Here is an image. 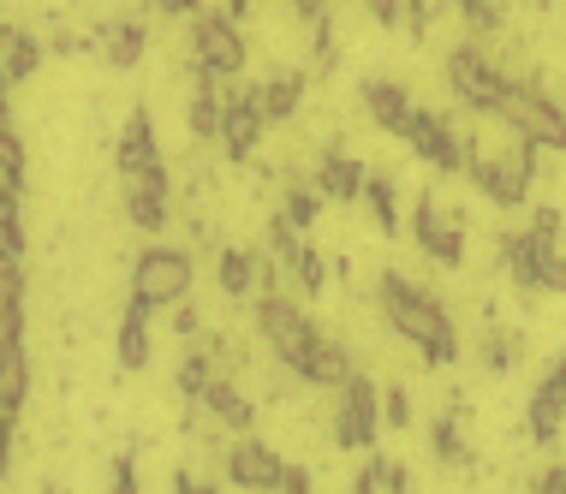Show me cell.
<instances>
[{"mask_svg": "<svg viewBox=\"0 0 566 494\" xmlns=\"http://www.w3.org/2000/svg\"><path fill=\"white\" fill-rule=\"evenodd\" d=\"M221 376V364H216V351H186V358H179V376H174V388H179V399H203L209 393V381Z\"/></svg>", "mask_w": 566, "mask_h": 494, "instance_id": "obj_28", "label": "cell"}, {"mask_svg": "<svg viewBox=\"0 0 566 494\" xmlns=\"http://www.w3.org/2000/svg\"><path fill=\"white\" fill-rule=\"evenodd\" d=\"M495 119H501L513 137H531V144L560 149V156H566V107H560L555 96H543V84L513 78V90H507V102H501Z\"/></svg>", "mask_w": 566, "mask_h": 494, "instance_id": "obj_4", "label": "cell"}, {"mask_svg": "<svg viewBox=\"0 0 566 494\" xmlns=\"http://www.w3.org/2000/svg\"><path fill=\"white\" fill-rule=\"evenodd\" d=\"M251 49H244V30L233 12H197L191 19V72L209 78H239Z\"/></svg>", "mask_w": 566, "mask_h": 494, "instance_id": "obj_6", "label": "cell"}, {"mask_svg": "<svg viewBox=\"0 0 566 494\" xmlns=\"http://www.w3.org/2000/svg\"><path fill=\"white\" fill-rule=\"evenodd\" d=\"M114 167H119V179H132V174H156V167H167V161H161V149H156V126H149L144 107H137V114L126 119V132H119Z\"/></svg>", "mask_w": 566, "mask_h": 494, "instance_id": "obj_16", "label": "cell"}, {"mask_svg": "<svg viewBox=\"0 0 566 494\" xmlns=\"http://www.w3.org/2000/svg\"><path fill=\"white\" fill-rule=\"evenodd\" d=\"M441 72H448V90L471 107V114H501V102H507V90H513L507 72L483 54V42H453L448 60H441Z\"/></svg>", "mask_w": 566, "mask_h": 494, "instance_id": "obj_3", "label": "cell"}, {"mask_svg": "<svg viewBox=\"0 0 566 494\" xmlns=\"http://www.w3.org/2000/svg\"><path fill=\"white\" fill-rule=\"evenodd\" d=\"M174 494H221L216 483H197L191 471H174Z\"/></svg>", "mask_w": 566, "mask_h": 494, "instance_id": "obj_46", "label": "cell"}, {"mask_svg": "<svg viewBox=\"0 0 566 494\" xmlns=\"http://www.w3.org/2000/svg\"><path fill=\"white\" fill-rule=\"evenodd\" d=\"M323 203H328V197L316 191V185H286V203H281V214H286V221H293L298 233H304V227H316V221H323Z\"/></svg>", "mask_w": 566, "mask_h": 494, "instance_id": "obj_30", "label": "cell"}, {"mask_svg": "<svg viewBox=\"0 0 566 494\" xmlns=\"http://www.w3.org/2000/svg\"><path fill=\"white\" fill-rule=\"evenodd\" d=\"M543 292H560V298H566V256H560V244H548V256H543Z\"/></svg>", "mask_w": 566, "mask_h": 494, "instance_id": "obj_36", "label": "cell"}, {"mask_svg": "<svg viewBox=\"0 0 566 494\" xmlns=\"http://www.w3.org/2000/svg\"><path fill=\"white\" fill-rule=\"evenodd\" d=\"M156 12H167V19H197L203 0H156Z\"/></svg>", "mask_w": 566, "mask_h": 494, "instance_id": "obj_45", "label": "cell"}, {"mask_svg": "<svg viewBox=\"0 0 566 494\" xmlns=\"http://www.w3.org/2000/svg\"><path fill=\"white\" fill-rule=\"evenodd\" d=\"M293 12L304 24H316V19H328V0H293Z\"/></svg>", "mask_w": 566, "mask_h": 494, "instance_id": "obj_47", "label": "cell"}, {"mask_svg": "<svg viewBox=\"0 0 566 494\" xmlns=\"http://www.w3.org/2000/svg\"><path fill=\"white\" fill-rule=\"evenodd\" d=\"M430 446H436L441 465H465V459H471L465 435H459V411H441L436 423H430Z\"/></svg>", "mask_w": 566, "mask_h": 494, "instance_id": "obj_29", "label": "cell"}, {"mask_svg": "<svg viewBox=\"0 0 566 494\" xmlns=\"http://www.w3.org/2000/svg\"><path fill=\"white\" fill-rule=\"evenodd\" d=\"M548 244H560V239H537L531 227H525V233L501 239V269H507V281L518 292H543V256H548Z\"/></svg>", "mask_w": 566, "mask_h": 494, "instance_id": "obj_15", "label": "cell"}, {"mask_svg": "<svg viewBox=\"0 0 566 494\" xmlns=\"http://www.w3.org/2000/svg\"><path fill=\"white\" fill-rule=\"evenodd\" d=\"M0 119H12V78L0 72Z\"/></svg>", "mask_w": 566, "mask_h": 494, "instance_id": "obj_49", "label": "cell"}, {"mask_svg": "<svg viewBox=\"0 0 566 494\" xmlns=\"http://www.w3.org/2000/svg\"><path fill=\"white\" fill-rule=\"evenodd\" d=\"M286 274L298 281L304 298H323V286H328V269H323V251H311V244H298V256L286 262Z\"/></svg>", "mask_w": 566, "mask_h": 494, "instance_id": "obj_31", "label": "cell"}, {"mask_svg": "<svg viewBox=\"0 0 566 494\" xmlns=\"http://www.w3.org/2000/svg\"><path fill=\"white\" fill-rule=\"evenodd\" d=\"M364 179H370V167L352 161L346 149H328V156L316 161V191H323L328 203H358V197H364Z\"/></svg>", "mask_w": 566, "mask_h": 494, "instance_id": "obj_19", "label": "cell"}, {"mask_svg": "<svg viewBox=\"0 0 566 494\" xmlns=\"http://www.w3.org/2000/svg\"><path fill=\"white\" fill-rule=\"evenodd\" d=\"M256 96H263L269 126H286V119L298 114V102H304V72H269V78L256 84Z\"/></svg>", "mask_w": 566, "mask_h": 494, "instance_id": "obj_25", "label": "cell"}, {"mask_svg": "<svg viewBox=\"0 0 566 494\" xmlns=\"http://www.w3.org/2000/svg\"><path fill=\"white\" fill-rule=\"evenodd\" d=\"M381 423H388V429H411V423H418L406 388H381Z\"/></svg>", "mask_w": 566, "mask_h": 494, "instance_id": "obj_35", "label": "cell"}, {"mask_svg": "<svg viewBox=\"0 0 566 494\" xmlns=\"http://www.w3.org/2000/svg\"><path fill=\"white\" fill-rule=\"evenodd\" d=\"M256 328H263V339L274 346V358L293 369L298 381H311V388H316V369H323V346H328L323 328H316V322L304 316L293 298H281V292H263V298H256Z\"/></svg>", "mask_w": 566, "mask_h": 494, "instance_id": "obj_2", "label": "cell"}, {"mask_svg": "<svg viewBox=\"0 0 566 494\" xmlns=\"http://www.w3.org/2000/svg\"><path fill=\"white\" fill-rule=\"evenodd\" d=\"M0 185H24V137L0 126Z\"/></svg>", "mask_w": 566, "mask_h": 494, "instance_id": "obj_33", "label": "cell"}, {"mask_svg": "<svg viewBox=\"0 0 566 494\" xmlns=\"http://www.w3.org/2000/svg\"><path fill=\"white\" fill-rule=\"evenodd\" d=\"M216 281L227 298H251L256 281H263V262H256L251 251H239V244H227V251L216 256Z\"/></svg>", "mask_w": 566, "mask_h": 494, "instance_id": "obj_26", "label": "cell"}, {"mask_svg": "<svg viewBox=\"0 0 566 494\" xmlns=\"http://www.w3.org/2000/svg\"><path fill=\"white\" fill-rule=\"evenodd\" d=\"M358 96H364V114H370V126L394 132V137L406 132L411 107H418V102H411V96H406V90L394 84V78H364V90H358Z\"/></svg>", "mask_w": 566, "mask_h": 494, "instance_id": "obj_20", "label": "cell"}, {"mask_svg": "<svg viewBox=\"0 0 566 494\" xmlns=\"http://www.w3.org/2000/svg\"><path fill=\"white\" fill-rule=\"evenodd\" d=\"M358 203L364 209H370V227H376V233L381 239H400V191H394V179L388 174H370V179H364V197H358Z\"/></svg>", "mask_w": 566, "mask_h": 494, "instance_id": "obj_24", "label": "cell"}, {"mask_svg": "<svg viewBox=\"0 0 566 494\" xmlns=\"http://www.w3.org/2000/svg\"><path fill=\"white\" fill-rule=\"evenodd\" d=\"M381 388L364 369H352V381L340 388V406H334V446L340 453H370L376 435H381Z\"/></svg>", "mask_w": 566, "mask_h": 494, "instance_id": "obj_7", "label": "cell"}, {"mask_svg": "<svg viewBox=\"0 0 566 494\" xmlns=\"http://www.w3.org/2000/svg\"><path fill=\"white\" fill-rule=\"evenodd\" d=\"M406 149L418 161H430L436 174H465V161H471V149L459 144V132L448 126L441 114H430V107H411V119H406Z\"/></svg>", "mask_w": 566, "mask_h": 494, "instance_id": "obj_8", "label": "cell"}, {"mask_svg": "<svg viewBox=\"0 0 566 494\" xmlns=\"http://www.w3.org/2000/svg\"><path fill=\"white\" fill-rule=\"evenodd\" d=\"M167 197H174L167 167H156V174H132L126 179V221L137 227V233H161L167 227Z\"/></svg>", "mask_w": 566, "mask_h": 494, "instance_id": "obj_14", "label": "cell"}, {"mask_svg": "<svg viewBox=\"0 0 566 494\" xmlns=\"http://www.w3.org/2000/svg\"><path fill=\"white\" fill-rule=\"evenodd\" d=\"M430 19H436V0H406V24L418 30V36L430 30Z\"/></svg>", "mask_w": 566, "mask_h": 494, "instance_id": "obj_41", "label": "cell"}, {"mask_svg": "<svg viewBox=\"0 0 566 494\" xmlns=\"http://www.w3.org/2000/svg\"><path fill=\"white\" fill-rule=\"evenodd\" d=\"M0 256H24V185H0Z\"/></svg>", "mask_w": 566, "mask_h": 494, "instance_id": "obj_27", "label": "cell"}, {"mask_svg": "<svg viewBox=\"0 0 566 494\" xmlns=\"http://www.w3.org/2000/svg\"><path fill=\"white\" fill-rule=\"evenodd\" d=\"M114 358H119V369H144L149 364V304H126V316H119V334H114Z\"/></svg>", "mask_w": 566, "mask_h": 494, "instance_id": "obj_23", "label": "cell"}, {"mask_svg": "<svg viewBox=\"0 0 566 494\" xmlns=\"http://www.w3.org/2000/svg\"><path fill=\"white\" fill-rule=\"evenodd\" d=\"M108 494H144V488H137V471H132V453L114 459V483H108Z\"/></svg>", "mask_w": 566, "mask_h": 494, "instance_id": "obj_38", "label": "cell"}, {"mask_svg": "<svg viewBox=\"0 0 566 494\" xmlns=\"http://www.w3.org/2000/svg\"><path fill=\"white\" fill-rule=\"evenodd\" d=\"M531 233H537V239H560V209H537V214H531Z\"/></svg>", "mask_w": 566, "mask_h": 494, "instance_id": "obj_44", "label": "cell"}, {"mask_svg": "<svg viewBox=\"0 0 566 494\" xmlns=\"http://www.w3.org/2000/svg\"><path fill=\"white\" fill-rule=\"evenodd\" d=\"M376 311L388 316V328H394V334L418 346L423 369H448V364L459 358V328H453L448 304H441L430 286L406 281L400 269H388V274L376 281Z\"/></svg>", "mask_w": 566, "mask_h": 494, "instance_id": "obj_1", "label": "cell"}, {"mask_svg": "<svg viewBox=\"0 0 566 494\" xmlns=\"http://www.w3.org/2000/svg\"><path fill=\"white\" fill-rule=\"evenodd\" d=\"M453 7L465 12V24L478 30V42H483V36H495L501 19H507V12H501V0H453Z\"/></svg>", "mask_w": 566, "mask_h": 494, "instance_id": "obj_32", "label": "cell"}, {"mask_svg": "<svg viewBox=\"0 0 566 494\" xmlns=\"http://www.w3.org/2000/svg\"><path fill=\"white\" fill-rule=\"evenodd\" d=\"M144 49H149V30L137 19H108L96 30V54H102L108 72H132L137 60H144Z\"/></svg>", "mask_w": 566, "mask_h": 494, "instance_id": "obj_17", "label": "cell"}, {"mask_svg": "<svg viewBox=\"0 0 566 494\" xmlns=\"http://www.w3.org/2000/svg\"><path fill=\"white\" fill-rule=\"evenodd\" d=\"M483 369H489V376H507V369H513V339L501 328L483 334Z\"/></svg>", "mask_w": 566, "mask_h": 494, "instance_id": "obj_34", "label": "cell"}, {"mask_svg": "<svg viewBox=\"0 0 566 494\" xmlns=\"http://www.w3.org/2000/svg\"><path fill=\"white\" fill-rule=\"evenodd\" d=\"M30 399V351L24 334H0V411L19 417Z\"/></svg>", "mask_w": 566, "mask_h": 494, "instance_id": "obj_18", "label": "cell"}, {"mask_svg": "<svg viewBox=\"0 0 566 494\" xmlns=\"http://www.w3.org/2000/svg\"><path fill=\"white\" fill-rule=\"evenodd\" d=\"M221 12H233V19L244 24V19H251V12H256V0H227V7Z\"/></svg>", "mask_w": 566, "mask_h": 494, "instance_id": "obj_48", "label": "cell"}, {"mask_svg": "<svg viewBox=\"0 0 566 494\" xmlns=\"http://www.w3.org/2000/svg\"><path fill=\"white\" fill-rule=\"evenodd\" d=\"M0 126H12V119H0Z\"/></svg>", "mask_w": 566, "mask_h": 494, "instance_id": "obj_50", "label": "cell"}, {"mask_svg": "<svg viewBox=\"0 0 566 494\" xmlns=\"http://www.w3.org/2000/svg\"><path fill=\"white\" fill-rule=\"evenodd\" d=\"M560 423H566V351L548 364V376L537 381V393H531V406H525V435L537 441V446H555V441H560Z\"/></svg>", "mask_w": 566, "mask_h": 494, "instance_id": "obj_13", "label": "cell"}, {"mask_svg": "<svg viewBox=\"0 0 566 494\" xmlns=\"http://www.w3.org/2000/svg\"><path fill=\"white\" fill-rule=\"evenodd\" d=\"M174 311H179V316H174V334H186V339H197V334H203V311H191L186 298H179Z\"/></svg>", "mask_w": 566, "mask_h": 494, "instance_id": "obj_39", "label": "cell"}, {"mask_svg": "<svg viewBox=\"0 0 566 494\" xmlns=\"http://www.w3.org/2000/svg\"><path fill=\"white\" fill-rule=\"evenodd\" d=\"M465 179H471V191L495 209H525V197H531V174L513 156H471Z\"/></svg>", "mask_w": 566, "mask_h": 494, "instance_id": "obj_12", "label": "cell"}, {"mask_svg": "<svg viewBox=\"0 0 566 494\" xmlns=\"http://www.w3.org/2000/svg\"><path fill=\"white\" fill-rule=\"evenodd\" d=\"M274 494H316V488H311V471H304V465H286V476H281V488H274Z\"/></svg>", "mask_w": 566, "mask_h": 494, "instance_id": "obj_42", "label": "cell"}, {"mask_svg": "<svg viewBox=\"0 0 566 494\" xmlns=\"http://www.w3.org/2000/svg\"><path fill=\"white\" fill-rule=\"evenodd\" d=\"M281 476H286V459L274 453L269 441L239 435L233 446H227V483H233V488H244V494H274V488H281Z\"/></svg>", "mask_w": 566, "mask_h": 494, "instance_id": "obj_11", "label": "cell"}, {"mask_svg": "<svg viewBox=\"0 0 566 494\" xmlns=\"http://www.w3.org/2000/svg\"><path fill=\"white\" fill-rule=\"evenodd\" d=\"M191 251H179V244H149V251H137L132 262V298L149 304V311H174L179 298L191 292Z\"/></svg>", "mask_w": 566, "mask_h": 494, "instance_id": "obj_5", "label": "cell"}, {"mask_svg": "<svg viewBox=\"0 0 566 494\" xmlns=\"http://www.w3.org/2000/svg\"><path fill=\"white\" fill-rule=\"evenodd\" d=\"M12 423H19V417L0 411V483H7V471H12Z\"/></svg>", "mask_w": 566, "mask_h": 494, "instance_id": "obj_43", "label": "cell"}, {"mask_svg": "<svg viewBox=\"0 0 566 494\" xmlns=\"http://www.w3.org/2000/svg\"><path fill=\"white\" fill-rule=\"evenodd\" d=\"M411 239H418V251L441 262V269H459L465 262V221H459L453 209H441L436 197H418L411 203Z\"/></svg>", "mask_w": 566, "mask_h": 494, "instance_id": "obj_9", "label": "cell"}, {"mask_svg": "<svg viewBox=\"0 0 566 494\" xmlns=\"http://www.w3.org/2000/svg\"><path fill=\"white\" fill-rule=\"evenodd\" d=\"M42 66V42L36 30H19V24H0V72H7L12 84H30Z\"/></svg>", "mask_w": 566, "mask_h": 494, "instance_id": "obj_22", "label": "cell"}, {"mask_svg": "<svg viewBox=\"0 0 566 494\" xmlns=\"http://www.w3.org/2000/svg\"><path fill=\"white\" fill-rule=\"evenodd\" d=\"M364 7H370V19L381 30H400L406 24V0H364Z\"/></svg>", "mask_w": 566, "mask_h": 494, "instance_id": "obj_37", "label": "cell"}, {"mask_svg": "<svg viewBox=\"0 0 566 494\" xmlns=\"http://www.w3.org/2000/svg\"><path fill=\"white\" fill-rule=\"evenodd\" d=\"M531 494H566V465H543L537 483H531Z\"/></svg>", "mask_w": 566, "mask_h": 494, "instance_id": "obj_40", "label": "cell"}, {"mask_svg": "<svg viewBox=\"0 0 566 494\" xmlns=\"http://www.w3.org/2000/svg\"><path fill=\"white\" fill-rule=\"evenodd\" d=\"M197 406L209 411V423L233 429V435H251V423H256V406H251V399H244V393L233 388V381H221V376L209 381V393L197 399Z\"/></svg>", "mask_w": 566, "mask_h": 494, "instance_id": "obj_21", "label": "cell"}, {"mask_svg": "<svg viewBox=\"0 0 566 494\" xmlns=\"http://www.w3.org/2000/svg\"><path fill=\"white\" fill-rule=\"evenodd\" d=\"M263 137H269V114H263V96H256V90H239V84H227V107H221V137H216V144L227 149V161H251Z\"/></svg>", "mask_w": 566, "mask_h": 494, "instance_id": "obj_10", "label": "cell"}]
</instances>
